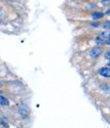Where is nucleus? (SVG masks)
Listing matches in <instances>:
<instances>
[{
	"label": "nucleus",
	"mask_w": 110,
	"mask_h": 128,
	"mask_svg": "<svg viewBox=\"0 0 110 128\" xmlns=\"http://www.w3.org/2000/svg\"><path fill=\"white\" fill-rule=\"evenodd\" d=\"M0 124H2V125H3V127H8V124H7V123H5V122H3V121H0Z\"/></svg>",
	"instance_id": "9d476101"
},
{
	"label": "nucleus",
	"mask_w": 110,
	"mask_h": 128,
	"mask_svg": "<svg viewBox=\"0 0 110 128\" xmlns=\"http://www.w3.org/2000/svg\"><path fill=\"white\" fill-rule=\"evenodd\" d=\"M102 52H103V48H102V47H100V46H95V47H93V48L91 49L90 56H91V58H99V56L102 54Z\"/></svg>",
	"instance_id": "f03ea898"
},
{
	"label": "nucleus",
	"mask_w": 110,
	"mask_h": 128,
	"mask_svg": "<svg viewBox=\"0 0 110 128\" xmlns=\"http://www.w3.org/2000/svg\"><path fill=\"white\" fill-rule=\"evenodd\" d=\"M96 42L97 44H100V45H110V36H109V33L108 32H103L99 35L97 38H96Z\"/></svg>",
	"instance_id": "f257e3e1"
},
{
	"label": "nucleus",
	"mask_w": 110,
	"mask_h": 128,
	"mask_svg": "<svg viewBox=\"0 0 110 128\" xmlns=\"http://www.w3.org/2000/svg\"><path fill=\"white\" fill-rule=\"evenodd\" d=\"M18 113H19V115L21 117H28L30 115V110H29V108H28L26 104H21L18 106Z\"/></svg>",
	"instance_id": "7ed1b4c3"
},
{
	"label": "nucleus",
	"mask_w": 110,
	"mask_h": 128,
	"mask_svg": "<svg viewBox=\"0 0 110 128\" xmlns=\"http://www.w3.org/2000/svg\"><path fill=\"white\" fill-rule=\"evenodd\" d=\"M109 28H110V22H109V20H107V22L104 24V29L109 30Z\"/></svg>",
	"instance_id": "0eeeda50"
},
{
	"label": "nucleus",
	"mask_w": 110,
	"mask_h": 128,
	"mask_svg": "<svg viewBox=\"0 0 110 128\" xmlns=\"http://www.w3.org/2000/svg\"><path fill=\"white\" fill-rule=\"evenodd\" d=\"M91 25H92L93 27H96V28L100 26V24H99V23H93V24H91Z\"/></svg>",
	"instance_id": "9b49d317"
},
{
	"label": "nucleus",
	"mask_w": 110,
	"mask_h": 128,
	"mask_svg": "<svg viewBox=\"0 0 110 128\" xmlns=\"http://www.w3.org/2000/svg\"><path fill=\"white\" fill-rule=\"evenodd\" d=\"M1 86H2V84H1V83H0V88H1Z\"/></svg>",
	"instance_id": "f8f14e48"
},
{
	"label": "nucleus",
	"mask_w": 110,
	"mask_h": 128,
	"mask_svg": "<svg viewBox=\"0 0 110 128\" xmlns=\"http://www.w3.org/2000/svg\"><path fill=\"white\" fill-rule=\"evenodd\" d=\"M99 74L104 77V78H109L110 77V70H109V67H106V68H101L99 70Z\"/></svg>",
	"instance_id": "20e7f679"
},
{
	"label": "nucleus",
	"mask_w": 110,
	"mask_h": 128,
	"mask_svg": "<svg viewBox=\"0 0 110 128\" xmlns=\"http://www.w3.org/2000/svg\"><path fill=\"white\" fill-rule=\"evenodd\" d=\"M0 104H2V106H8L9 104V100L7 98H5L4 96H2V95H0Z\"/></svg>",
	"instance_id": "423d86ee"
},
{
	"label": "nucleus",
	"mask_w": 110,
	"mask_h": 128,
	"mask_svg": "<svg viewBox=\"0 0 110 128\" xmlns=\"http://www.w3.org/2000/svg\"><path fill=\"white\" fill-rule=\"evenodd\" d=\"M109 1H110V0H102V3H103L104 5H105V4L108 5V4H109Z\"/></svg>",
	"instance_id": "1a4fd4ad"
},
{
	"label": "nucleus",
	"mask_w": 110,
	"mask_h": 128,
	"mask_svg": "<svg viewBox=\"0 0 110 128\" xmlns=\"http://www.w3.org/2000/svg\"><path fill=\"white\" fill-rule=\"evenodd\" d=\"M103 16H104V14H102V12H94V14H92L93 20H100V18H102Z\"/></svg>",
	"instance_id": "39448f33"
},
{
	"label": "nucleus",
	"mask_w": 110,
	"mask_h": 128,
	"mask_svg": "<svg viewBox=\"0 0 110 128\" xmlns=\"http://www.w3.org/2000/svg\"><path fill=\"white\" fill-rule=\"evenodd\" d=\"M105 58H106L107 60H110V51H109V50H107V51L105 52Z\"/></svg>",
	"instance_id": "6e6552de"
}]
</instances>
